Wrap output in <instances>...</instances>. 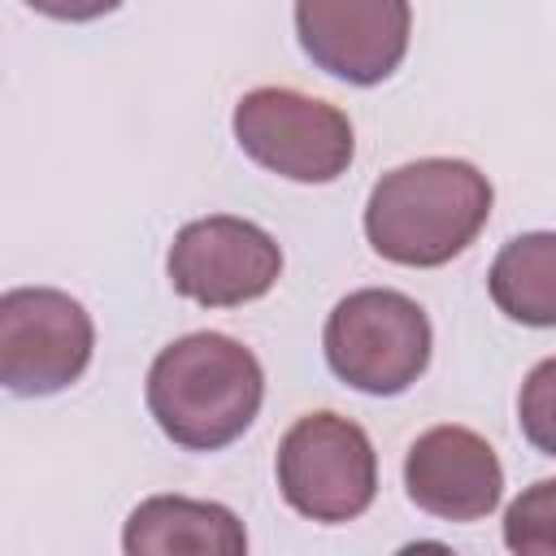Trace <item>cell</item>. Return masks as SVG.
I'll return each mask as SVG.
<instances>
[{
  "mask_svg": "<svg viewBox=\"0 0 556 556\" xmlns=\"http://www.w3.org/2000/svg\"><path fill=\"white\" fill-rule=\"evenodd\" d=\"M495 191L460 156H421L387 169L365 200L369 248L408 269H434L460 256L486 226Z\"/></svg>",
  "mask_w": 556,
  "mask_h": 556,
  "instance_id": "cell-1",
  "label": "cell"
},
{
  "mask_svg": "<svg viewBox=\"0 0 556 556\" xmlns=\"http://www.w3.org/2000/svg\"><path fill=\"white\" fill-rule=\"evenodd\" d=\"M143 395L169 443L187 452H222L256 421L265 369L239 339L195 330L156 352Z\"/></svg>",
  "mask_w": 556,
  "mask_h": 556,
  "instance_id": "cell-2",
  "label": "cell"
},
{
  "mask_svg": "<svg viewBox=\"0 0 556 556\" xmlns=\"http://www.w3.org/2000/svg\"><path fill=\"white\" fill-rule=\"evenodd\" d=\"M426 308L391 287H361L343 295L321 330L326 365L339 382L365 395H400L430 365Z\"/></svg>",
  "mask_w": 556,
  "mask_h": 556,
  "instance_id": "cell-3",
  "label": "cell"
},
{
  "mask_svg": "<svg viewBox=\"0 0 556 556\" xmlns=\"http://www.w3.org/2000/svg\"><path fill=\"white\" fill-rule=\"evenodd\" d=\"M282 500L321 526L356 521L378 495V452L369 434L330 408L300 417L278 443Z\"/></svg>",
  "mask_w": 556,
  "mask_h": 556,
  "instance_id": "cell-4",
  "label": "cell"
},
{
  "mask_svg": "<svg viewBox=\"0 0 556 556\" xmlns=\"http://www.w3.org/2000/svg\"><path fill=\"white\" fill-rule=\"evenodd\" d=\"M230 126L261 169L291 182H334L356 156L348 113L295 87H252L235 104Z\"/></svg>",
  "mask_w": 556,
  "mask_h": 556,
  "instance_id": "cell-5",
  "label": "cell"
},
{
  "mask_svg": "<svg viewBox=\"0 0 556 556\" xmlns=\"http://www.w3.org/2000/svg\"><path fill=\"white\" fill-rule=\"evenodd\" d=\"M96 352L91 313L56 287H13L0 295V387L26 400L74 387Z\"/></svg>",
  "mask_w": 556,
  "mask_h": 556,
  "instance_id": "cell-6",
  "label": "cell"
},
{
  "mask_svg": "<svg viewBox=\"0 0 556 556\" xmlns=\"http://www.w3.org/2000/svg\"><path fill=\"white\" fill-rule=\"evenodd\" d=\"M169 287L200 308H239L261 300L282 274V248L248 217L213 213L187 222L165 256Z\"/></svg>",
  "mask_w": 556,
  "mask_h": 556,
  "instance_id": "cell-7",
  "label": "cell"
},
{
  "mask_svg": "<svg viewBox=\"0 0 556 556\" xmlns=\"http://www.w3.org/2000/svg\"><path fill=\"white\" fill-rule=\"evenodd\" d=\"M408 0H295V39L304 56L339 83L374 87L408 52Z\"/></svg>",
  "mask_w": 556,
  "mask_h": 556,
  "instance_id": "cell-8",
  "label": "cell"
},
{
  "mask_svg": "<svg viewBox=\"0 0 556 556\" xmlns=\"http://www.w3.org/2000/svg\"><path fill=\"white\" fill-rule=\"evenodd\" d=\"M404 491L439 521H482L504 495V465L478 430L430 426L404 456Z\"/></svg>",
  "mask_w": 556,
  "mask_h": 556,
  "instance_id": "cell-9",
  "label": "cell"
},
{
  "mask_svg": "<svg viewBox=\"0 0 556 556\" xmlns=\"http://www.w3.org/2000/svg\"><path fill=\"white\" fill-rule=\"evenodd\" d=\"M122 547L126 556H243L248 530L226 504L191 495H148L130 508Z\"/></svg>",
  "mask_w": 556,
  "mask_h": 556,
  "instance_id": "cell-10",
  "label": "cell"
},
{
  "mask_svg": "<svg viewBox=\"0 0 556 556\" xmlns=\"http://www.w3.org/2000/svg\"><path fill=\"white\" fill-rule=\"evenodd\" d=\"M486 287L504 317L547 330L556 321V235L530 230L508 239L491 261Z\"/></svg>",
  "mask_w": 556,
  "mask_h": 556,
  "instance_id": "cell-11",
  "label": "cell"
},
{
  "mask_svg": "<svg viewBox=\"0 0 556 556\" xmlns=\"http://www.w3.org/2000/svg\"><path fill=\"white\" fill-rule=\"evenodd\" d=\"M504 543L513 552H539V556L556 552V482L552 478L534 482L526 495L508 504Z\"/></svg>",
  "mask_w": 556,
  "mask_h": 556,
  "instance_id": "cell-12",
  "label": "cell"
},
{
  "mask_svg": "<svg viewBox=\"0 0 556 556\" xmlns=\"http://www.w3.org/2000/svg\"><path fill=\"white\" fill-rule=\"evenodd\" d=\"M552 374H556V365L552 361H543L534 374H530V387H526V395H521V421H526V430H530V439L543 447V452H552V434H547V421H552Z\"/></svg>",
  "mask_w": 556,
  "mask_h": 556,
  "instance_id": "cell-13",
  "label": "cell"
},
{
  "mask_svg": "<svg viewBox=\"0 0 556 556\" xmlns=\"http://www.w3.org/2000/svg\"><path fill=\"white\" fill-rule=\"evenodd\" d=\"M22 4L52 22H96V17H109L122 0H22Z\"/></svg>",
  "mask_w": 556,
  "mask_h": 556,
  "instance_id": "cell-14",
  "label": "cell"
}]
</instances>
